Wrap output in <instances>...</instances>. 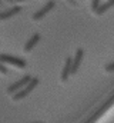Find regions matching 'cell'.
<instances>
[{"instance_id":"5","label":"cell","mask_w":114,"mask_h":123,"mask_svg":"<svg viewBox=\"0 0 114 123\" xmlns=\"http://www.w3.org/2000/svg\"><path fill=\"white\" fill-rule=\"evenodd\" d=\"M73 62H74L73 57H67V59H66L64 67H63V72H61V80H63V82H66L67 77L73 73Z\"/></svg>"},{"instance_id":"12","label":"cell","mask_w":114,"mask_h":123,"mask_svg":"<svg viewBox=\"0 0 114 123\" xmlns=\"http://www.w3.org/2000/svg\"><path fill=\"white\" fill-rule=\"evenodd\" d=\"M0 72H1V73H3V74H6V73H7V69H6V66H4V64H3V63H1V64H0Z\"/></svg>"},{"instance_id":"8","label":"cell","mask_w":114,"mask_h":123,"mask_svg":"<svg viewBox=\"0 0 114 123\" xmlns=\"http://www.w3.org/2000/svg\"><path fill=\"white\" fill-rule=\"evenodd\" d=\"M20 10H22L20 6H14V7H11V9L3 12V13L0 14V19H1V20H7L9 17H13V16H16L17 13H20Z\"/></svg>"},{"instance_id":"10","label":"cell","mask_w":114,"mask_h":123,"mask_svg":"<svg viewBox=\"0 0 114 123\" xmlns=\"http://www.w3.org/2000/svg\"><path fill=\"white\" fill-rule=\"evenodd\" d=\"M100 6H101V1H97V0H94V1H91V9H93L94 12H97Z\"/></svg>"},{"instance_id":"9","label":"cell","mask_w":114,"mask_h":123,"mask_svg":"<svg viewBox=\"0 0 114 123\" xmlns=\"http://www.w3.org/2000/svg\"><path fill=\"white\" fill-rule=\"evenodd\" d=\"M113 4H114V1H107V3H101V6L98 7V10H97L96 13H97V14H103V13H104V12H106L107 9H110V7H111Z\"/></svg>"},{"instance_id":"6","label":"cell","mask_w":114,"mask_h":123,"mask_svg":"<svg viewBox=\"0 0 114 123\" xmlns=\"http://www.w3.org/2000/svg\"><path fill=\"white\" fill-rule=\"evenodd\" d=\"M83 57H84V50L83 49H77L76 50V56H74V62H73V73H76L83 62Z\"/></svg>"},{"instance_id":"13","label":"cell","mask_w":114,"mask_h":123,"mask_svg":"<svg viewBox=\"0 0 114 123\" xmlns=\"http://www.w3.org/2000/svg\"><path fill=\"white\" fill-rule=\"evenodd\" d=\"M37 123H39V122H37Z\"/></svg>"},{"instance_id":"11","label":"cell","mask_w":114,"mask_h":123,"mask_svg":"<svg viewBox=\"0 0 114 123\" xmlns=\"http://www.w3.org/2000/svg\"><path fill=\"white\" fill-rule=\"evenodd\" d=\"M104 70H106V72H113V70H114V63H110V64H107V66L104 67Z\"/></svg>"},{"instance_id":"2","label":"cell","mask_w":114,"mask_h":123,"mask_svg":"<svg viewBox=\"0 0 114 123\" xmlns=\"http://www.w3.org/2000/svg\"><path fill=\"white\" fill-rule=\"evenodd\" d=\"M31 80H33V77L28 76V74H26L24 77H22V79H19L17 82H14L10 87H7V93H13V92H16V90H23Z\"/></svg>"},{"instance_id":"4","label":"cell","mask_w":114,"mask_h":123,"mask_svg":"<svg viewBox=\"0 0 114 123\" xmlns=\"http://www.w3.org/2000/svg\"><path fill=\"white\" fill-rule=\"evenodd\" d=\"M53 7H54V1H47L44 7H41L39 12H36V13L33 14V20H40V19H43Z\"/></svg>"},{"instance_id":"3","label":"cell","mask_w":114,"mask_h":123,"mask_svg":"<svg viewBox=\"0 0 114 123\" xmlns=\"http://www.w3.org/2000/svg\"><path fill=\"white\" fill-rule=\"evenodd\" d=\"M37 85H39V79H37V77H34V79H33V80L28 83V85L26 86V87H24V89H23V90H20V92H17L16 94H14L13 100H20V99L26 97V96H27L28 93L31 92V90H33V89H34Z\"/></svg>"},{"instance_id":"7","label":"cell","mask_w":114,"mask_h":123,"mask_svg":"<svg viewBox=\"0 0 114 123\" xmlns=\"http://www.w3.org/2000/svg\"><path fill=\"white\" fill-rule=\"evenodd\" d=\"M39 42H40V34H39V33H34L27 42H26V44H24V50H26V52H31V50L34 49V46H36Z\"/></svg>"},{"instance_id":"1","label":"cell","mask_w":114,"mask_h":123,"mask_svg":"<svg viewBox=\"0 0 114 123\" xmlns=\"http://www.w3.org/2000/svg\"><path fill=\"white\" fill-rule=\"evenodd\" d=\"M0 59H1V63L4 64V63H10L11 66H16V67H20V69H24L26 66H27V62L24 60V59H20V57H16V56H9V55H1L0 56Z\"/></svg>"}]
</instances>
